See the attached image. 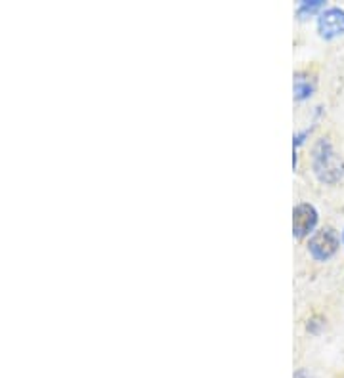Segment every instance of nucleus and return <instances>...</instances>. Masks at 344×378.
<instances>
[{
  "label": "nucleus",
  "mask_w": 344,
  "mask_h": 378,
  "mask_svg": "<svg viewBox=\"0 0 344 378\" xmlns=\"http://www.w3.org/2000/svg\"><path fill=\"white\" fill-rule=\"evenodd\" d=\"M312 168L317 180L323 183H337L344 176V161L340 155L335 153L327 138H322L312 151Z\"/></svg>",
  "instance_id": "1"
},
{
  "label": "nucleus",
  "mask_w": 344,
  "mask_h": 378,
  "mask_svg": "<svg viewBox=\"0 0 344 378\" xmlns=\"http://www.w3.org/2000/svg\"><path fill=\"white\" fill-rule=\"evenodd\" d=\"M338 246H340V237L333 227H322L317 230L312 237H310L308 251L312 254V258L317 262H327L337 254Z\"/></svg>",
  "instance_id": "2"
},
{
  "label": "nucleus",
  "mask_w": 344,
  "mask_h": 378,
  "mask_svg": "<svg viewBox=\"0 0 344 378\" xmlns=\"http://www.w3.org/2000/svg\"><path fill=\"white\" fill-rule=\"evenodd\" d=\"M319 214L314 204L298 203L293 209V235L296 239L308 237L312 231L316 230Z\"/></svg>",
  "instance_id": "3"
},
{
  "label": "nucleus",
  "mask_w": 344,
  "mask_h": 378,
  "mask_svg": "<svg viewBox=\"0 0 344 378\" xmlns=\"http://www.w3.org/2000/svg\"><path fill=\"white\" fill-rule=\"evenodd\" d=\"M317 33L325 41L344 35V10L343 8H327L317 18Z\"/></svg>",
  "instance_id": "4"
},
{
  "label": "nucleus",
  "mask_w": 344,
  "mask_h": 378,
  "mask_svg": "<svg viewBox=\"0 0 344 378\" xmlns=\"http://www.w3.org/2000/svg\"><path fill=\"white\" fill-rule=\"evenodd\" d=\"M316 90V78L310 77L308 73H295L293 78V92H295V99L302 102L308 99Z\"/></svg>",
  "instance_id": "5"
},
{
  "label": "nucleus",
  "mask_w": 344,
  "mask_h": 378,
  "mask_svg": "<svg viewBox=\"0 0 344 378\" xmlns=\"http://www.w3.org/2000/svg\"><path fill=\"white\" fill-rule=\"evenodd\" d=\"M323 6H325L323 0H302L296 6V18L298 20H308L310 15L317 14Z\"/></svg>",
  "instance_id": "6"
},
{
  "label": "nucleus",
  "mask_w": 344,
  "mask_h": 378,
  "mask_svg": "<svg viewBox=\"0 0 344 378\" xmlns=\"http://www.w3.org/2000/svg\"><path fill=\"white\" fill-rule=\"evenodd\" d=\"M322 327H323L322 319H312V321H308V330L312 332V335H317Z\"/></svg>",
  "instance_id": "7"
},
{
  "label": "nucleus",
  "mask_w": 344,
  "mask_h": 378,
  "mask_svg": "<svg viewBox=\"0 0 344 378\" xmlns=\"http://www.w3.org/2000/svg\"><path fill=\"white\" fill-rule=\"evenodd\" d=\"M293 378H310V377H308V372H306V369H298Z\"/></svg>",
  "instance_id": "8"
},
{
  "label": "nucleus",
  "mask_w": 344,
  "mask_h": 378,
  "mask_svg": "<svg viewBox=\"0 0 344 378\" xmlns=\"http://www.w3.org/2000/svg\"><path fill=\"white\" fill-rule=\"evenodd\" d=\"M343 245H344V231H343Z\"/></svg>",
  "instance_id": "9"
}]
</instances>
